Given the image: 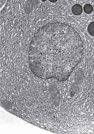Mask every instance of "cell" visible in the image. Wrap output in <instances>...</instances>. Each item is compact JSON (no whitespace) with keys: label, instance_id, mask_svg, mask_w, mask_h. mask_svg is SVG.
Masks as SVG:
<instances>
[{"label":"cell","instance_id":"cell-2","mask_svg":"<svg viewBox=\"0 0 94 134\" xmlns=\"http://www.w3.org/2000/svg\"><path fill=\"white\" fill-rule=\"evenodd\" d=\"M39 0H28L25 4V10L27 13H30L37 5Z\"/></svg>","mask_w":94,"mask_h":134},{"label":"cell","instance_id":"cell-8","mask_svg":"<svg viewBox=\"0 0 94 134\" xmlns=\"http://www.w3.org/2000/svg\"></svg>","mask_w":94,"mask_h":134},{"label":"cell","instance_id":"cell-7","mask_svg":"<svg viewBox=\"0 0 94 134\" xmlns=\"http://www.w3.org/2000/svg\"><path fill=\"white\" fill-rule=\"evenodd\" d=\"M46 0H42V1L43 2H45V1H46Z\"/></svg>","mask_w":94,"mask_h":134},{"label":"cell","instance_id":"cell-3","mask_svg":"<svg viewBox=\"0 0 94 134\" xmlns=\"http://www.w3.org/2000/svg\"><path fill=\"white\" fill-rule=\"evenodd\" d=\"M72 12L76 15H80L83 12V8L80 4H76L73 5L72 8Z\"/></svg>","mask_w":94,"mask_h":134},{"label":"cell","instance_id":"cell-5","mask_svg":"<svg viewBox=\"0 0 94 134\" xmlns=\"http://www.w3.org/2000/svg\"><path fill=\"white\" fill-rule=\"evenodd\" d=\"M88 30L89 34L92 36H94V22L89 24Z\"/></svg>","mask_w":94,"mask_h":134},{"label":"cell","instance_id":"cell-4","mask_svg":"<svg viewBox=\"0 0 94 134\" xmlns=\"http://www.w3.org/2000/svg\"><path fill=\"white\" fill-rule=\"evenodd\" d=\"M84 11L85 13L87 14L91 13L93 11V8L90 4H86L83 7Z\"/></svg>","mask_w":94,"mask_h":134},{"label":"cell","instance_id":"cell-6","mask_svg":"<svg viewBox=\"0 0 94 134\" xmlns=\"http://www.w3.org/2000/svg\"><path fill=\"white\" fill-rule=\"evenodd\" d=\"M49 1L51 2L55 3L58 0H49Z\"/></svg>","mask_w":94,"mask_h":134},{"label":"cell","instance_id":"cell-1","mask_svg":"<svg viewBox=\"0 0 94 134\" xmlns=\"http://www.w3.org/2000/svg\"><path fill=\"white\" fill-rule=\"evenodd\" d=\"M83 43L73 27L65 23L48 24L31 41L28 52L30 70L40 79L67 80L81 60Z\"/></svg>","mask_w":94,"mask_h":134}]
</instances>
